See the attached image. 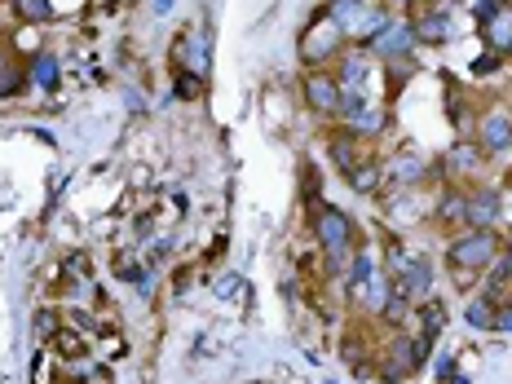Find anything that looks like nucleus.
<instances>
[{
  "label": "nucleus",
  "mask_w": 512,
  "mask_h": 384,
  "mask_svg": "<svg viewBox=\"0 0 512 384\" xmlns=\"http://www.w3.org/2000/svg\"><path fill=\"white\" fill-rule=\"evenodd\" d=\"M314 239L323 243L327 274L345 279L349 256L358 252V230H354V221H349V212H340V208H318V217H314Z\"/></svg>",
  "instance_id": "obj_1"
},
{
  "label": "nucleus",
  "mask_w": 512,
  "mask_h": 384,
  "mask_svg": "<svg viewBox=\"0 0 512 384\" xmlns=\"http://www.w3.org/2000/svg\"><path fill=\"white\" fill-rule=\"evenodd\" d=\"M499 256V234L495 230H455L446 243V265L460 283H473V274H482Z\"/></svg>",
  "instance_id": "obj_2"
},
{
  "label": "nucleus",
  "mask_w": 512,
  "mask_h": 384,
  "mask_svg": "<svg viewBox=\"0 0 512 384\" xmlns=\"http://www.w3.org/2000/svg\"><path fill=\"white\" fill-rule=\"evenodd\" d=\"M327 18L345 31V40H358V45H371L389 27V14L371 0H327Z\"/></svg>",
  "instance_id": "obj_3"
},
{
  "label": "nucleus",
  "mask_w": 512,
  "mask_h": 384,
  "mask_svg": "<svg viewBox=\"0 0 512 384\" xmlns=\"http://www.w3.org/2000/svg\"><path fill=\"white\" fill-rule=\"evenodd\" d=\"M296 49H301L309 71H327V62H336L340 49H345V31L327 18V9H318V14L309 18V27L301 31V40H296Z\"/></svg>",
  "instance_id": "obj_4"
},
{
  "label": "nucleus",
  "mask_w": 512,
  "mask_h": 384,
  "mask_svg": "<svg viewBox=\"0 0 512 384\" xmlns=\"http://www.w3.org/2000/svg\"><path fill=\"white\" fill-rule=\"evenodd\" d=\"M504 221V190L464 186V230H495Z\"/></svg>",
  "instance_id": "obj_5"
},
{
  "label": "nucleus",
  "mask_w": 512,
  "mask_h": 384,
  "mask_svg": "<svg viewBox=\"0 0 512 384\" xmlns=\"http://www.w3.org/2000/svg\"><path fill=\"white\" fill-rule=\"evenodd\" d=\"M301 98H305V106H309L314 115H323V120H336L345 89L336 84L332 67H327V71H305V80H301Z\"/></svg>",
  "instance_id": "obj_6"
},
{
  "label": "nucleus",
  "mask_w": 512,
  "mask_h": 384,
  "mask_svg": "<svg viewBox=\"0 0 512 384\" xmlns=\"http://www.w3.org/2000/svg\"><path fill=\"white\" fill-rule=\"evenodd\" d=\"M173 67L195 80H208L212 58H208V31H181L173 45Z\"/></svg>",
  "instance_id": "obj_7"
},
{
  "label": "nucleus",
  "mask_w": 512,
  "mask_h": 384,
  "mask_svg": "<svg viewBox=\"0 0 512 384\" xmlns=\"http://www.w3.org/2000/svg\"><path fill=\"white\" fill-rule=\"evenodd\" d=\"M415 31H411V23L407 18H389V27L380 31L371 45H362V49H371V53H380L384 62H402V58H415Z\"/></svg>",
  "instance_id": "obj_8"
},
{
  "label": "nucleus",
  "mask_w": 512,
  "mask_h": 384,
  "mask_svg": "<svg viewBox=\"0 0 512 384\" xmlns=\"http://www.w3.org/2000/svg\"><path fill=\"white\" fill-rule=\"evenodd\" d=\"M477 146H482L486 155H508L512 151V111L490 106L482 120H477Z\"/></svg>",
  "instance_id": "obj_9"
},
{
  "label": "nucleus",
  "mask_w": 512,
  "mask_h": 384,
  "mask_svg": "<svg viewBox=\"0 0 512 384\" xmlns=\"http://www.w3.org/2000/svg\"><path fill=\"white\" fill-rule=\"evenodd\" d=\"M332 76L345 93H362V84H367V76H371V49L345 45L340 58H336V67H332Z\"/></svg>",
  "instance_id": "obj_10"
},
{
  "label": "nucleus",
  "mask_w": 512,
  "mask_h": 384,
  "mask_svg": "<svg viewBox=\"0 0 512 384\" xmlns=\"http://www.w3.org/2000/svg\"><path fill=\"white\" fill-rule=\"evenodd\" d=\"M433 279H437V274H433L429 256H407V265L393 274V287H402V292H407L415 305H424L433 296Z\"/></svg>",
  "instance_id": "obj_11"
},
{
  "label": "nucleus",
  "mask_w": 512,
  "mask_h": 384,
  "mask_svg": "<svg viewBox=\"0 0 512 384\" xmlns=\"http://www.w3.org/2000/svg\"><path fill=\"white\" fill-rule=\"evenodd\" d=\"M482 168H486V151L477 142H460L442 155V173L451 181H473Z\"/></svg>",
  "instance_id": "obj_12"
},
{
  "label": "nucleus",
  "mask_w": 512,
  "mask_h": 384,
  "mask_svg": "<svg viewBox=\"0 0 512 384\" xmlns=\"http://www.w3.org/2000/svg\"><path fill=\"white\" fill-rule=\"evenodd\" d=\"M411 31H415V40L420 45H446L451 40V9H442V5H429V9H420L415 18H407Z\"/></svg>",
  "instance_id": "obj_13"
},
{
  "label": "nucleus",
  "mask_w": 512,
  "mask_h": 384,
  "mask_svg": "<svg viewBox=\"0 0 512 384\" xmlns=\"http://www.w3.org/2000/svg\"><path fill=\"white\" fill-rule=\"evenodd\" d=\"M482 36H486V45L495 58H512V5L508 0H499V5L486 14Z\"/></svg>",
  "instance_id": "obj_14"
},
{
  "label": "nucleus",
  "mask_w": 512,
  "mask_h": 384,
  "mask_svg": "<svg viewBox=\"0 0 512 384\" xmlns=\"http://www.w3.org/2000/svg\"><path fill=\"white\" fill-rule=\"evenodd\" d=\"M27 80H31V89H45L53 93L62 84V62H58V53H49V49H36L27 58Z\"/></svg>",
  "instance_id": "obj_15"
},
{
  "label": "nucleus",
  "mask_w": 512,
  "mask_h": 384,
  "mask_svg": "<svg viewBox=\"0 0 512 384\" xmlns=\"http://www.w3.org/2000/svg\"><path fill=\"white\" fill-rule=\"evenodd\" d=\"M424 362H420V354H415V340L411 336H398V345L389 349V358H384V380L389 384H398L402 376H411V371H420Z\"/></svg>",
  "instance_id": "obj_16"
},
{
  "label": "nucleus",
  "mask_w": 512,
  "mask_h": 384,
  "mask_svg": "<svg viewBox=\"0 0 512 384\" xmlns=\"http://www.w3.org/2000/svg\"><path fill=\"white\" fill-rule=\"evenodd\" d=\"M376 256H371L367 248H358L354 256H349V270H345V287H349V296H362V287H367L371 279H376Z\"/></svg>",
  "instance_id": "obj_17"
},
{
  "label": "nucleus",
  "mask_w": 512,
  "mask_h": 384,
  "mask_svg": "<svg viewBox=\"0 0 512 384\" xmlns=\"http://www.w3.org/2000/svg\"><path fill=\"white\" fill-rule=\"evenodd\" d=\"M345 181H349V186L358 190V195H376V190H380V159L362 155L358 164H354V168H349V173H345Z\"/></svg>",
  "instance_id": "obj_18"
},
{
  "label": "nucleus",
  "mask_w": 512,
  "mask_h": 384,
  "mask_svg": "<svg viewBox=\"0 0 512 384\" xmlns=\"http://www.w3.org/2000/svg\"><path fill=\"white\" fill-rule=\"evenodd\" d=\"M358 142H362V137H354V133H336V137H332V142H327V155H332V164L340 168V177H345V173H349V168H354V164H358V159H362V151H358Z\"/></svg>",
  "instance_id": "obj_19"
},
{
  "label": "nucleus",
  "mask_w": 512,
  "mask_h": 384,
  "mask_svg": "<svg viewBox=\"0 0 512 384\" xmlns=\"http://www.w3.org/2000/svg\"><path fill=\"white\" fill-rule=\"evenodd\" d=\"M433 221L437 226H446V230H464V190H446L442 195V204L433 208Z\"/></svg>",
  "instance_id": "obj_20"
},
{
  "label": "nucleus",
  "mask_w": 512,
  "mask_h": 384,
  "mask_svg": "<svg viewBox=\"0 0 512 384\" xmlns=\"http://www.w3.org/2000/svg\"><path fill=\"white\" fill-rule=\"evenodd\" d=\"M486 287L482 292H490V296H508V287H512V248L504 252V256H495V261L486 265Z\"/></svg>",
  "instance_id": "obj_21"
},
{
  "label": "nucleus",
  "mask_w": 512,
  "mask_h": 384,
  "mask_svg": "<svg viewBox=\"0 0 512 384\" xmlns=\"http://www.w3.org/2000/svg\"><path fill=\"white\" fill-rule=\"evenodd\" d=\"M495 305H499V296H490V292H477L473 301L464 305V318H468V327H477V332H490V323H495Z\"/></svg>",
  "instance_id": "obj_22"
},
{
  "label": "nucleus",
  "mask_w": 512,
  "mask_h": 384,
  "mask_svg": "<svg viewBox=\"0 0 512 384\" xmlns=\"http://www.w3.org/2000/svg\"><path fill=\"white\" fill-rule=\"evenodd\" d=\"M389 173H393V181H420V177H429L433 168L424 164L420 155H398V159H393Z\"/></svg>",
  "instance_id": "obj_23"
},
{
  "label": "nucleus",
  "mask_w": 512,
  "mask_h": 384,
  "mask_svg": "<svg viewBox=\"0 0 512 384\" xmlns=\"http://www.w3.org/2000/svg\"><path fill=\"white\" fill-rule=\"evenodd\" d=\"M411 296L407 292H402V287H393V292H389V301H384V309H380V318H384V323H407V318H411Z\"/></svg>",
  "instance_id": "obj_24"
},
{
  "label": "nucleus",
  "mask_w": 512,
  "mask_h": 384,
  "mask_svg": "<svg viewBox=\"0 0 512 384\" xmlns=\"http://www.w3.org/2000/svg\"><path fill=\"white\" fill-rule=\"evenodd\" d=\"M23 89H31V80H27V67H14V71H0V98H18Z\"/></svg>",
  "instance_id": "obj_25"
},
{
  "label": "nucleus",
  "mask_w": 512,
  "mask_h": 384,
  "mask_svg": "<svg viewBox=\"0 0 512 384\" xmlns=\"http://www.w3.org/2000/svg\"><path fill=\"white\" fill-rule=\"evenodd\" d=\"M18 18H27V23H49L53 18V5L49 0H14Z\"/></svg>",
  "instance_id": "obj_26"
},
{
  "label": "nucleus",
  "mask_w": 512,
  "mask_h": 384,
  "mask_svg": "<svg viewBox=\"0 0 512 384\" xmlns=\"http://www.w3.org/2000/svg\"><path fill=\"white\" fill-rule=\"evenodd\" d=\"M490 332H504V336H512V292L495 305V323H490Z\"/></svg>",
  "instance_id": "obj_27"
},
{
  "label": "nucleus",
  "mask_w": 512,
  "mask_h": 384,
  "mask_svg": "<svg viewBox=\"0 0 512 384\" xmlns=\"http://www.w3.org/2000/svg\"><path fill=\"white\" fill-rule=\"evenodd\" d=\"M199 93H204V80H195V76H186V71H177V98L195 102Z\"/></svg>",
  "instance_id": "obj_28"
},
{
  "label": "nucleus",
  "mask_w": 512,
  "mask_h": 384,
  "mask_svg": "<svg viewBox=\"0 0 512 384\" xmlns=\"http://www.w3.org/2000/svg\"><path fill=\"white\" fill-rule=\"evenodd\" d=\"M36 336H40V340H53V336H58V314H36Z\"/></svg>",
  "instance_id": "obj_29"
},
{
  "label": "nucleus",
  "mask_w": 512,
  "mask_h": 384,
  "mask_svg": "<svg viewBox=\"0 0 512 384\" xmlns=\"http://www.w3.org/2000/svg\"><path fill=\"white\" fill-rule=\"evenodd\" d=\"M155 283H159V274H155V270H142V274H137V292H142V296H151V292H155Z\"/></svg>",
  "instance_id": "obj_30"
},
{
  "label": "nucleus",
  "mask_w": 512,
  "mask_h": 384,
  "mask_svg": "<svg viewBox=\"0 0 512 384\" xmlns=\"http://www.w3.org/2000/svg\"><path fill=\"white\" fill-rule=\"evenodd\" d=\"M155 5V14H168V5H173V0H151Z\"/></svg>",
  "instance_id": "obj_31"
},
{
  "label": "nucleus",
  "mask_w": 512,
  "mask_h": 384,
  "mask_svg": "<svg viewBox=\"0 0 512 384\" xmlns=\"http://www.w3.org/2000/svg\"><path fill=\"white\" fill-rule=\"evenodd\" d=\"M5 67H9V49L0 45V71H5Z\"/></svg>",
  "instance_id": "obj_32"
}]
</instances>
